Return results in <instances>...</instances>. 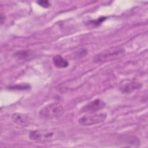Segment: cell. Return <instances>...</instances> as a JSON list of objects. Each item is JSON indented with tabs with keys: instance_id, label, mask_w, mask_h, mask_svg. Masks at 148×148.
Returning <instances> with one entry per match:
<instances>
[{
	"instance_id": "cell-1",
	"label": "cell",
	"mask_w": 148,
	"mask_h": 148,
	"mask_svg": "<svg viewBox=\"0 0 148 148\" xmlns=\"http://www.w3.org/2000/svg\"><path fill=\"white\" fill-rule=\"evenodd\" d=\"M64 112L61 105L58 103H50L44 106L39 110L40 117L46 119H53L61 116Z\"/></svg>"
},
{
	"instance_id": "cell-2",
	"label": "cell",
	"mask_w": 148,
	"mask_h": 148,
	"mask_svg": "<svg viewBox=\"0 0 148 148\" xmlns=\"http://www.w3.org/2000/svg\"><path fill=\"white\" fill-rule=\"evenodd\" d=\"M125 50L123 48L113 47L97 54L94 57L93 60L96 63L103 62L123 56Z\"/></svg>"
},
{
	"instance_id": "cell-3",
	"label": "cell",
	"mask_w": 148,
	"mask_h": 148,
	"mask_svg": "<svg viewBox=\"0 0 148 148\" xmlns=\"http://www.w3.org/2000/svg\"><path fill=\"white\" fill-rule=\"evenodd\" d=\"M107 117L105 113H95L91 115H86L78 120V123L83 126H88L103 122Z\"/></svg>"
},
{
	"instance_id": "cell-4",
	"label": "cell",
	"mask_w": 148,
	"mask_h": 148,
	"mask_svg": "<svg viewBox=\"0 0 148 148\" xmlns=\"http://www.w3.org/2000/svg\"><path fill=\"white\" fill-rule=\"evenodd\" d=\"M54 133L52 131L44 130H36L29 132V138L31 140L43 142L51 139Z\"/></svg>"
},
{
	"instance_id": "cell-5",
	"label": "cell",
	"mask_w": 148,
	"mask_h": 148,
	"mask_svg": "<svg viewBox=\"0 0 148 148\" xmlns=\"http://www.w3.org/2000/svg\"><path fill=\"white\" fill-rule=\"evenodd\" d=\"M105 106V102L102 99L98 98L86 103L81 108L80 111L82 112L92 113L103 109Z\"/></svg>"
},
{
	"instance_id": "cell-6",
	"label": "cell",
	"mask_w": 148,
	"mask_h": 148,
	"mask_svg": "<svg viewBox=\"0 0 148 148\" xmlns=\"http://www.w3.org/2000/svg\"><path fill=\"white\" fill-rule=\"evenodd\" d=\"M119 144L123 147H136L140 145V140L133 135H123L119 138Z\"/></svg>"
},
{
	"instance_id": "cell-7",
	"label": "cell",
	"mask_w": 148,
	"mask_h": 148,
	"mask_svg": "<svg viewBox=\"0 0 148 148\" xmlns=\"http://www.w3.org/2000/svg\"><path fill=\"white\" fill-rule=\"evenodd\" d=\"M142 84L136 80H125L120 86V90L123 94H130L133 91L140 89Z\"/></svg>"
},
{
	"instance_id": "cell-8",
	"label": "cell",
	"mask_w": 148,
	"mask_h": 148,
	"mask_svg": "<svg viewBox=\"0 0 148 148\" xmlns=\"http://www.w3.org/2000/svg\"><path fill=\"white\" fill-rule=\"evenodd\" d=\"M12 120L15 124L21 127L28 126L30 123V119L28 115L18 112L12 114Z\"/></svg>"
},
{
	"instance_id": "cell-9",
	"label": "cell",
	"mask_w": 148,
	"mask_h": 148,
	"mask_svg": "<svg viewBox=\"0 0 148 148\" xmlns=\"http://www.w3.org/2000/svg\"><path fill=\"white\" fill-rule=\"evenodd\" d=\"M13 55L18 60H29L33 57L34 53L30 50H23L17 51Z\"/></svg>"
},
{
	"instance_id": "cell-10",
	"label": "cell",
	"mask_w": 148,
	"mask_h": 148,
	"mask_svg": "<svg viewBox=\"0 0 148 148\" xmlns=\"http://www.w3.org/2000/svg\"><path fill=\"white\" fill-rule=\"evenodd\" d=\"M53 61L54 65L58 68H66L69 65L68 61L61 55H56L53 57Z\"/></svg>"
},
{
	"instance_id": "cell-11",
	"label": "cell",
	"mask_w": 148,
	"mask_h": 148,
	"mask_svg": "<svg viewBox=\"0 0 148 148\" xmlns=\"http://www.w3.org/2000/svg\"><path fill=\"white\" fill-rule=\"evenodd\" d=\"M31 88V86L28 84H19L8 87L9 90H26Z\"/></svg>"
},
{
	"instance_id": "cell-12",
	"label": "cell",
	"mask_w": 148,
	"mask_h": 148,
	"mask_svg": "<svg viewBox=\"0 0 148 148\" xmlns=\"http://www.w3.org/2000/svg\"><path fill=\"white\" fill-rule=\"evenodd\" d=\"M106 20V17H102L100 18H98V19L94 20H91L89 21V24L91 25H94L95 26H98L100 25L102 23H103L105 20Z\"/></svg>"
},
{
	"instance_id": "cell-13",
	"label": "cell",
	"mask_w": 148,
	"mask_h": 148,
	"mask_svg": "<svg viewBox=\"0 0 148 148\" xmlns=\"http://www.w3.org/2000/svg\"><path fill=\"white\" fill-rule=\"evenodd\" d=\"M36 3L40 6L44 8H48L50 6V3L46 0H40L36 2Z\"/></svg>"
}]
</instances>
